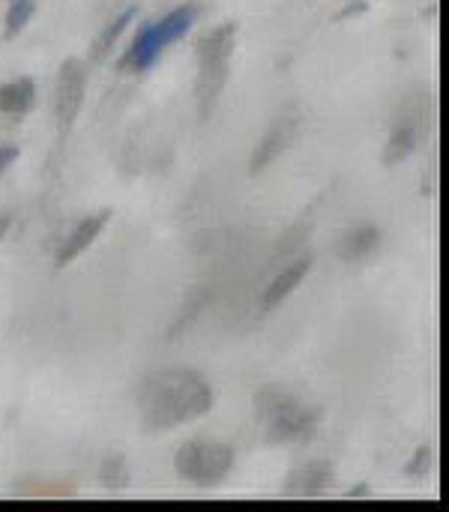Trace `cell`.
Returning a JSON list of instances; mask_svg holds the SVG:
<instances>
[{"label": "cell", "mask_w": 449, "mask_h": 512, "mask_svg": "<svg viewBox=\"0 0 449 512\" xmlns=\"http://www.w3.org/2000/svg\"><path fill=\"white\" fill-rule=\"evenodd\" d=\"M381 240H384L381 228H375V225H357V228H351V231L342 234V240L336 246V255L342 261H348V264L366 261L372 252H378Z\"/></svg>", "instance_id": "7c38bea8"}, {"label": "cell", "mask_w": 449, "mask_h": 512, "mask_svg": "<svg viewBox=\"0 0 449 512\" xmlns=\"http://www.w3.org/2000/svg\"><path fill=\"white\" fill-rule=\"evenodd\" d=\"M9 225H12V213H0V243H3V237L9 231Z\"/></svg>", "instance_id": "603a6c76"}, {"label": "cell", "mask_w": 449, "mask_h": 512, "mask_svg": "<svg viewBox=\"0 0 449 512\" xmlns=\"http://www.w3.org/2000/svg\"><path fill=\"white\" fill-rule=\"evenodd\" d=\"M336 480V465L330 459H312L294 468L285 480V498H321Z\"/></svg>", "instance_id": "ba28073f"}, {"label": "cell", "mask_w": 449, "mask_h": 512, "mask_svg": "<svg viewBox=\"0 0 449 512\" xmlns=\"http://www.w3.org/2000/svg\"><path fill=\"white\" fill-rule=\"evenodd\" d=\"M84 90H87V63L78 57H66L57 69V84H54V117L63 135L72 129V123L81 114Z\"/></svg>", "instance_id": "5b68a950"}, {"label": "cell", "mask_w": 449, "mask_h": 512, "mask_svg": "<svg viewBox=\"0 0 449 512\" xmlns=\"http://www.w3.org/2000/svg\"><path fill=\"white\" fill-rule=\"evenodd\" d=\"M138 18V6H126L123 12H117L105 27H102V33L93 39V45H90V54H87V60L90 63H102L105 57H108V51L117 45V39L123 36V30L132 24Z\"/></svg>", "instance_id": "5bb4252c"}, {"label": "cell", "mask_w": 449, "mask_h": 512, "mask_svg": "<svg viewBox=\"0 0 449 512\" xmlns=\"http://www.w3.org/2000/svg\"><path fill=\"white\" fill-rule=\"evenodd\" d=\"M297 117H276L273 123H270V129L261 135V141L255 144V153H252V159H249V174L252 177H258V174H264L291 144H294V138H297Z\"/></svg>", "instance_id": "52a82bcc"}, {"label": "cell", "mask_w": 449, "mask_h": 512, "mask_svg": "<svg viewBox=\"0 0 449 512\" xmlns=\"http://www.w3.org/2000/svg\"><path fill=\"white\" fill-rule=\"evenodd\" d=\"M15 498H72L75 486L60 483V480H36V477H24L12 486Z\"/></svg>", "instance_id": "e0dca14e"}, {"label": "cell", "mask_w": 449, "mask_h": 512, "mask_svg": "<svg viewBox=\"0 0 449 512\" xmlns=\"http://www.w3.org/2000/svg\"><path fill=\"white\" fill-rule=\"evenodd\" d=\"M297 402L300 399L291 396V393H285V390H273V387L258 390L255 393V417H258L261 426H270L273 420H279L282 414H288Z\"/></svg>", "instance_id": "9a60e30c"}, {"label": "cell", "mask_w": 449, "mask_h": 512, "mask_svg": "<svg viewBox=\"0 0 449 512\" xmlns=\"http://www.w3.org/2000/svg\"><path fill=\"white\" fill-rule=\"evenodd\" d=\"M234 45H237V24L234 21H225V24L207 30L195 45V57H198L195 99H198V117L201 120H210V114L219 105V96H222L228 75H231Z\"/></svg>", "instance_id": "7a4b0ae2"}, {"label": "cell", "mask_w": 449, "mask_h": 512, "mask_svg": "<svg viewBox=\"0 0 449 512\" xmlns=\"http://www.w3.org/2000/svg\"><path fill=\"white\" fill-rule=\"evenodd\" d=\"M345 498H372V486H366V483H360V486H354V489H348L345 492Z\"/></svg>", "instance_id": "7402d4cb"}, {"label": "cell", "mask_w": 449, "mask_h": 512, "mask_svg": "<svg viewBox=\"0 0 449 512\" xmlns=\"http://www.w3.org/2000/svg\"><path fill=\"white\" fill-rule=\"evenodd\" d=\"M36 12V0H12L3 18V39H15L33 18Z\"/></svg>", "instance_id": "ac0fdd59"}, {"label": "cell", "mask_w": 449, "mask_h": 512, "mask_svg": "<svg viewBox=\"0 0 449 512\" xmlns=\"http://www.w3.org/2000/svg\"><path fill=\"white\" fill-rule=\"evenodd\" d=\"M363 12H369V3H366V0H348V3H345V9H339V12L333 15V21H336V24H342V21L357 18V15H363Z\"/></svg>", "instance_id": "ffe728a7"}, {"label": "cell", "mask_w": 449, "mask_h": 512, "mask_svg": "<svg viewBox=\"0 0 449 512\" xmlns=\"http://www.w3.org/2000/svg\"><path fill=\"white\" fill-rule=\"evenodd\" d=\"M321 417H324L321 408L297 402L288 414H282L279 420L264 426V438H267V444H306L315 438Z\"/></svg>", "instance_id": "8992f818"}, {"label": "cell", "mask_w": 449, "mask_h": 512, "mask_svg": "<svg viewBox=\"0 0 449 512\" xmlns=\"http://www.w3.org/2000/svg\"><path fill=\"white\" fill-rule=\"evenodd\" d=\"M213 408V390L195 369H162L150 375L138 390L141 429L147 435L171 432L195 423Z\"/></svg>", "instance_id": "6da1fadb"}, {"label": "cell", "mask_w": 449, "mask_h": 512, "mask_svg": "<svg viewBox=\"0 0 449 512\" xmlns=\"http://www.w3.org/2000/svg\"><path fill=\"white\" fill-rule=\"evenodd\" d=\"M432 468H435V450H432V447H420V450L414 453V459L405 465V474H408L411 480H423V477L432 474Z\"/></svg>", "instance_id": "d6986e66"}, {"label": "cell", "mask_w": 449, "mask_h": 512, "mask_svg": "<svg viewBox=\"0 0 449 512\" xmlns=\"http://www.w3.org/2000/svg\"><path fill=\"white\" fill-rule=\"evenodd\" d=\"M420 120H423V111H411V108H408V114L396 117V123L390 129V138L384 144V153H381V162L387 168H396L399 162H405L417 150L420 132H423L420 129Z\"/></svg>", "instance_id": "9c48e42d"}, {"label": "cell", "mask_w": 449, "mask_h": 512, "mask_svg": "<svg viewBox=\"0 0 449 512\" xmlns=\"http://www.w3.org/2000/svg\"><path fill=\"white\" fill-rule=\"evenodd\" d=\"M99 483L108 489V492H123L129 489L132 483V471H129V462L123 453H105L102 462H99Z\"/></svg>", "instance_id": "2e32d148"}, {"label": "cell", "mask_w": 449, "mask_h": 512, "mask_svg": "<svg viewBox=\"0 0 449 512\" xmlns=\"http://www.w3.org/2000/svg\"><path fill=\"white\" fill-rule=\"evenodd\" d=\"M36 102V81L33 78H15L9 84H0V114L24 117Z\"/></svg>", "instance_id": "4fadbf2b"}, {"label": "cell", "mask_w": 449, "mask_h": 512, "mask_svg": "<svg viewBox=\"0 0 449 512\" xmlns=\"http://www.w3.org/2000/svg\"><path fill=\"white\" fill-rule=\"evenodd\" d=\"M195 15H198V6L183 3L177 9H171L168 15H162L159 21L141 24L135 39H132V45L126 48V54L117 60V69H123V72H147V69H153L159 54L168 45L180 42L192 30Z\"/></svg>", "instance_id": "3957f363"}, {"label": "cell", "mask_w": 449, "mask_h": 512, "mask_svg": "<svg viewBox=\"0 0 449 512\" xmlns=\"http://www.w3.org/2000/svg\"><path fill=\"white\" fill-rule=\"evenodd\" d=\"M108 219H111V210H99V213H93V216H84V219L72 228V234L63 240V246L57 249V255H54L57 267L72 264L87 246H93V240L102 234V228L108 225Z\"/></svg>", "instance_id": "30bf717a"}, {"label": "cell", "mask_w": 449, "mask_h": 512, "mask_svg": "<svg viewBox=\"0 0 449 512\" xmlns=\"http://www.w3.org/2000/svg\"><path fill=\"white\" fill-rule=\"evenodd\" d=\"M18 159V147L15 144H0V177L6 174V168Z\"/></svg>", "instance_id": "44dd1931"}, {"label": "cell", "mask_w": 449, "mask_h": 512, "mask_svg": "<svg viewBox=\"0 0 449 512\" xmlns=\"http://www.w3.org/2000/svg\"><path fill=\"white\" fill-rule=\"evenodd\" d=\"M312 264H315V255H303V258L291 261V264L270 282V288L264 291V300H261L264 312H273L282 300H288V297L297 291V285L309 276Z\"/></svg>", "instance_id": "8fae6325"}, {"label": "cell", "mask_w": 449, "mask_h": 512, "mask_svg": "<svg viewBox=\"0 0 449 512\" xmlns=\"http://www.w3.org/2000/svg\"><path fill=\"white\" fill-rule=\"evenodd\" d=\"M231 468H234V450L216 441H189L174 456L177 477L198 489L219 486L231 474Z\"/></svg>", "instance_id": "277c9868"}]
</instances>
